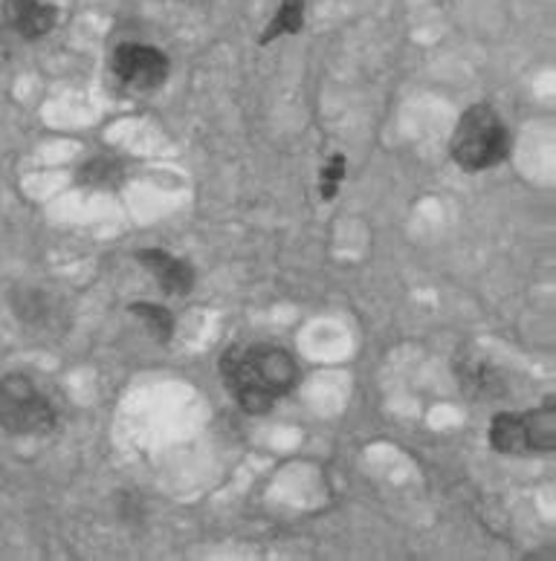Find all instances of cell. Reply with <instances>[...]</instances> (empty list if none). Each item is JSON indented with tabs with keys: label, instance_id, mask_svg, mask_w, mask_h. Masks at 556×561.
Wrapping results in <instances>:
<instances>
[{
	"label": "cell",
	"instance_id": "obj_4",
	"mask_svg": "<svg viewBox=\"0 0 556 561\" xmlns=\"http://www.w3.org/2000/svg\"><path fill=\"white\" fill-rule=\"evenodd\" d=\"M113 76L134 90H154L169 79V58L151 44H120L111 58Z\"/></svg>",
	"mask_w": 556,
	"mask_h": 561
},
{
	"label": "cell",
	"instance_id": "obj_1",
	"mask_svg": "<svg viewBox=\"0 0 556 561\" xmlns=\"http://www.w3.org/2000/svg\"><path fill=\"white\" fill-rule=\"evenodd\" d=\"M220 377L247 414H266L296 386V362L275 345L229 347L220 359Z\"/></svg>",
	"mask_w": 556,
	"mask_h": 561
},
{
	"label": "cell",
	"instance_id": "obj_8",
	"mask_svg": "<svg viewBox=\"0 0 556 561\" xmlns=\"http://www.w3.org/2000/svg\"><path fill=\"white\" fill-rule=\"evenodd\" d=\"M524 432L531 455H551L556 449V402L548 400L533 411H524Z\"/></svg>",
	"mask_w": 556,
	"mask_h": 561
},
{
	"label": "cell",
	"instance_id": "obj_2",
	"mask_svg": "<svg viewBox=\"0 0 556 561\" xmlns=\"http://www.w3.org/2000/svg\"><path fill=\"white\" fill-rule=\"evenodd\" d=\"M450 151L458 169L478 174L504 162L510 153V134L490 105H473L461 113L458 125L452 130Z\"/></svg>",
	"mask_w": 556,
	"mask_h": 561
},
{
	"label": "cell",
	"instance_id": "obj_10",
	"mask_svg": "<svg viewBox=\"0 0 556 561\" xmlns=\"http://www.w3.org/2000/svg\"><path fill=\"white\" fill-rule=\"evenodd\" d=\"M302 26H305V0H282V7L266 26V33L261 35V44H273L275 38L302 33Z\"/></svg>",
	"mask_w": 556,
	"mask_h": 561
},
{
	"label": "cell",
	"instance_id": "obj_5",
	"mask_svg": "<svg viewBox=\"0 0 556 561\" xmlns=\"http://www.w3.org/2000/svg\"><path fill=\"white\" fill-rule=\"evenodd\" d=\"M455 379L469 400L487 402L504 397V377L487 356L476 351H461L455 359Z\"/></svg>",
	"mask_w": 556,
	"mask_h": 561
},
{
	"label": "cell",
	"instance_id": "obj_12",
	"mask_svg": "<svg viewBox=\"0 0 556 561\" xmlns=\"http://www.w3.org/2000/svg\"><path fill=\"white\" fill-rule=\"evenodd\" d=\"M79 180L90 188H116L122 183V165L113 160H88L81 165Z\"/></svg>",
	"mask_w": 556,
	"mask_h": 561
},
{
	"label": "cell",
	"instance_id": "obj_13",
	"mask_svg": "<svg viewBox=\"0 0 556 561\" xmlns=\"http://www.w3.org/2000/svg\"><path fill=\"white\" fill-rule=\"evenodd\" d=\"M345 171H348V162L342 153H333L331 160L325 162L322 176H319V192H322L325 201H333V194H337L339 183L345 180Z\"/></svg>",
	"mask_w": 556,
	"mask_h": 561
},
{
	"label": "cell",
	"instance_id": "obj_7",
	"mask_svg": "<svg viewBox=\"0 0 556 561\" xmlns=\"http://www.w3.org/2000/svg\"><path fill=\"white\" fill-rule=\"evenodd\" d=\"M7 21L21 38L38 41L58 24V9L49 0H7Z\"/></svg>",
	"mask_w": 556,
	"mask_h": 561
},
{
	"label": "cell",
	"instance_id": "obj_9",
	"mask_svg": "<svg viewBox=\"0 0 556 561\" xmlns=\"http://www.w3.org/2000/svg\"><path fill=\"white\" fill-rule=\"evenodd\" d=\"M490 446L499 455H531L527 449V432H524V414H496L490 423Z\"/></svg>",
	"mask_w": 556,
	"mask_h": 561
},
{
	"label": "cell",
	"instance_id": "obj_6",
	"mask_svg": "<svg viewBox=\"0 0 556 561\" xmlns=\"http://www.w3.org/2000/svg\"><path fill=\"white\" fill-rule=\"evenodd\" d=\"M137 261L146 266L169 296H189L192 293L194 270L183 257L171 255L166 249H143V252H137Z\"/></svg>",
	"mask_w": 556,
	"mask_h": 561
},
{
	"label": "cell",
	"instance_id": "obj_11",
	"mask_svg": "<svg viewBox=\"0 0 556 561\" xmlns=\"http://www.w3.org/2000/svg\"><path fill=\"white\" fill-rule=\"evenodd\" d=\"M131 313L143 321V328L151 333L154 342L166 345L174 333V316H171L169 307L162 305H131Z\"/></svg>",
	"mask_w": 556,
	"mask_h": 561
},
{
	"label": "cell",
	"instance_id": "obj_14",
	"mask_svg": "<svg viewBox=\"0 0 556 561\" xmlns=\"http://www.w3.org/2000/svg\"><path fill=\"white\" fill-rule=\"evenodd\" d=\"M7 58H9L7 41H3V35H0V70H3V65H7Z\"/></svg>",
	"mask_w": 556,
	"mask_h": 561
},
{
	"label": "cell",
	"instance_id": "obj_3",
	"mask_svg": "<svg viewBox=\"0 0 556 561\" xmlns=\"http://www.w3.org/2000/svg\"><path fill=\"white\" fill-rule=\"evenodd\" d=\"M0 425L24 437L49 434L56 425V409L33 379L24 374H9L0 379Z\"/></svg>",
	"mask_w": 556,
	"mask_h": 561
}]
</instances>
